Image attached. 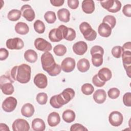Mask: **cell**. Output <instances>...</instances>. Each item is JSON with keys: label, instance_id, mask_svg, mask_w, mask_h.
Instances as JSON below:
<instances>
[{"label": "cell", "instance_id": "obj_50", "mask_svg": "<svg viewBox=\"0 0 131 131\" xmlns=\"http://www.w3.org/2000/svg\"><path fill=\"white\" fill-rule=\"evenodd\" d=\"M50 3L52 6L55 7H60L63 5L64 3L63 0H51Z\"/></svg>", "mask_w": 131, "mask_h": 131}, {"label": "cell", "instance_id": "obj_30", "mask_svg": "<svg viewBox=\"0 0 131 131\" xmlns=\"http://www.w3.org/2000/svg\"><path fill=\"white\" fill-rule=\"evenodd\" d=\"M33 27L35 31L39 33V34H42L44 33L46 29L45 25L43 21L39 19L36 20L33 24Z\"/></svg>", "mask_w": 131, "mask_h": 131}, {"label": "cell", "instance_id": "obj_6", "mask_svg": "<svg viewBox=\"0 0 131 131\" xmlns=\"http://www.w3.org/2000/svg\"><path fill=\"white\" fill-rule=\"evenodd\" d=\"M17 104V101L14 97H9L6 98L2 103L3 110L7 113L13 111Z\"/></svg>", "mask_w": 131, "mask_h": 131}, {"label": "cell", "instance_id": "obj_38", "mask_svg": "<svg viewBox=\"0 0 131 131\" xmlns=\"http://www.w3.org/2000/svg\"><path fill=\"white\" fill-rule=\"evenodd\" d=\"M112 55L116 58H119L121 57L123 53L122 48L121 46H117L114 47L111 51Z\"/></svg>", "mask_w": 131, "mask_h": 131}, {"label": "cell", "instance_id": "obj_40", "mask_svg": "<svg viewBox=\"0 0 131 131\" xmlns=\"http://www.w3.org/2000/svg\"><path fill=\"white\" fill-rule=\"evenodd\" d=\"M101 6L105 9L108 11L113 6L114 3V0H106L100 2Z\"/></svg>", "mask_w": 131, "mask_h": 131}, {"label": "cell", "instance_id": "obj_35", "mask_svg": "<svg viewBox=\"0 0 131 131\" xmlns=\"http://www.w3.org/2000/svg\"><path fill=\"white\" fill-rule=\"evenodd\" d=\"M121 56L123 66L131 65V51H123Z\"/></svg>", "mask_w": 131, "mask_h": 131}, {"label": "cell", "instance_id": "obj_23", "mask_svg": "<svg viewBox=\"0 0 131 131\" xmlns=\"http://www.w3.org/2000/svg\"><path fill=\"white\" fill-rule=\"evenodd\" d=\"M32 128L34 131H43L46 128V124L40 118H35L32 121Z\"/></svg>", "mask_w": 131, "mask_h": 131}, {"label": "cell", "instance_id": "obj_17", "mask_svg": "<svg viewBox=\"0 0 131 131\" xmlns=\"http://www.w3.org/2000/svg\"><path fill=\"white\" fill-rule=\"evenodd\" d=\"M112 29L107 24L104 23H101L98 26V34L103 37H108L112 33Z\"/></svg>", "mask_w": 131, "mask_h": 131}, {"label": "cell", "instance_id": "obj_4", "mask_svg": "<svg viewBox=\"0 0 131 131\" xmlns=\"http://www.w3.org/2000/svg\"><path fill=\"white\" fill-rule=\"evenodd\" d=\"M75 96V91L72 88H67L62 93L56 95V99L58 103L62 106L69 102Z\"/></svg>", "mask_w": 131, "mask_h": 131}, {"label": "cell", "instance_id": "obj_31", "mask_svg": "<svg viewBox=\"0 0 131 131\" xmlns=\"http://www.w3.org/2000/svg\"><path fill=\"white\" fill-rule=\"evenodd\" d=\"M53 52L58 56H62L67 52V48L63 45L59 44L54 47Z\"/></svg>", "mask_w": 131, "mask_h": 131}, {"label": "cell", "instance_id": "obj_41", "mask_svg": "<svg viewBox=\"0 0 131 131\" xmlns=\"http://www.w3.org/2000/svg\"><path fill=\"white\" fill-rule=\"evenodd\" d=\"M90 53L91 55L96 54H100L102 55L104 54V50L102 47L99 46H94L91 49L90 51Z\"/></svg>", "mask_w": 131, "mask_h": 131}, {"label": "cell", "instance_id": "obj_15", "mask_svg": "<svg viewBox=\"0 0 131 131\" xmlns=\"http://www.w3.org/2000/svg\"><path fill=\"white\" fill-rule=\"evenodd\" d=\"M72 49L76 55H83L88 50V45L85 42L79 41L74 44Z\"/></svg>", "mask_w": 131, "mask_h": 131}, {"label": "cell", "instance_id": "obj_18", "mask_svg": "<svg viewBox=\"0 0 131 131\" xmlns=\"http://www.w3.org/2000/svg\"><path fill=\"white\" fill-rule=\"evenodd\" d=\"M93 97L95 102L98 104H102L106 100V94L104 90L99 89L94 92Z\"/></svg>", "mask_w": 131, "mask_h": 131}, {"label": "cell", "instance_id": "obj_20", "mask_svg": "<svg viewBox=\"0 0 131 131\" xmlns=\"http://www.w3.org/2000/svg\"><path fill=\"white\" fill-rule=\"evenodd\" d=\"M97 75L99 79L104 82H106L110 80L112 76L111 70L105 67L100 69Z\"/></svg>", "mask_w": 131, "mask_h": 131}, {"label": "cell", "instance_id": "obj_44", "mask_svg": "<svg viewBox=\"0 0 131 131\" xmlns=\"http://www.w3.org/2000/svg\"><path fill=\"white\" fill-rule=\"evenodd\" d=\"M121 3L119 1L114 0V3L113 7L108 11L112 13H116L120 10L121 8Z\"/></svg>", "mask_w": 131, "mask_h": 131}, {"label": "cell", "instance_id": "obj_47", "mask_svg": "<svg viewBox=\"0 0 131 131\" xmlns=\"http://www.w3.org/2000/svg\"><path fill=\"white\" fill-rule=\"evenodd\" d=\"M67 2L69 7L72 9H76L79 6L78 0H68Z\"/></svg>", "mask_w": 131, "mask_h": 131}, {"label": "cell", "instance_id": "obj_3", "mask_svg": "<svg viewBox=\"0 0 131 131\" xmlns=\"http://www.w3.org/2000/svg\"><path fill=\"white\" fill-rule=\"evenodd\" d=\"M79 29L85 39L88 41L94 40L97 37L96 31L93 30L91 25L87 22L81 23L79 25Z\"/></svg>", "mask_w": 131, "mask_h": 131}, {"label": "cell", "instance_id": "obj_37", "mask_svg": "<svg viewBox=\"0 0 131 131\" xmlns=\"http://www.w3.org/2000/svg\"><path fill=\"white\" fill-rule=\"evenodd\" d=\"M37 102L40 105L46 104L48 101V95L46 93L41 92L39 93L36 95V98Z\"/></svg>", "mask_w": 131, "mask_h": 131}, {"label": "cell", "instance_id": "obj_42", "mask_svg": "<svg viewBox=\"0 0 131 131\" xmlns=\"http://www.w3.org/2000/svg\"><path fill=\"white\" fill-rule=\"evenodd\" d=\"M92 82L93 84L97 87L103 86L105 84V82H104L99 79L97 74L95 75L93 77Z\"/></svg>", "mask_w": 131, "mask_h": 131}, {"label": "cell", "instance_id": "obj_32", "mask_svg": "<svg viewBox=\"0 0 131 131\" xmlns=\"http://www.w3.org/2000/svg\"><path fill=\"white\" fill-rule=\"evenodd\" d=\"M92 62L95 67H100L103 63V55L100 54L92 55Z\"/></svg>", "mask_w": 131, "mask_h": 131}, {"label": "cell", "instance_id": "obj_16", "mask_svg": "<svg viewBox=\"0 0 131 131\" xmlns=\"http://www.w3.org/2000/svg\"><path fill=\"white\" fill-rule=\"evenodd\" d=\"M63 38L68 41H73L76 36V31L72 28H68L64 25H61Z\"/></svg>", "mask_w": 131, "mask_h": 131}, {"label": "cell", "instance_id": "obj_10", "mask_svg": "<svg viewBox=\"0 0 131 131\" xmlns=\"http://www.w3.org/2000/svg\"><path fill=\"white\" fill-rule=\"evenodd\" d=\"M6 44L7 48L10 50H20L24 47L23 40L18 37L8 39Z\"/></svg>", "mask_w": 131, "mask_h": 131}, {"label": "cell", "instance_id": "obj_45", "mask_svg": "<svg viewBox=\"0 0 131 131\" xmlns=\"http://www.w3.org/2000/svg\"><path fill=\"white\" fill-rule=\"evenodd\" d=\"M123 102L126 106L130 107L131 106V93L130 92H127L124 94Z\"/></svg>", "mask_w": 131, "mask_h": 131}, {"label": "cell", "instance_id": "obj_7", "mask_svg": "<svg viewBox=\"0 0 131 131\" xmlns=\"http://www.w3.org/2000/svg\"><path fill=\"white\" fill-rule=\"evenodd\" d=\"M34 46L35 48L40 51L49 52L52 49V45L42 38H37L34 41Z\"/></svg>", "mask_w": 131, "mask_h": 131}, {"label": "cell", "instance_id": "obj_39", "mask_svg": "<svg viewBox=\"0 0 131 131\" xmlns=\"http://www.w3.org/2000/svg\"><path fill=\"white\" fill-rule=\"evenodd\" d=\"M107 94L111 99H115L119 96L120 94V91L118 89L116 88H112L108 91Z\"/></svg>", "mask_w": 131, "mask_h": 131}, {"label": "cell", "instance_id": "obj_14", "mask_svg": "<svg viewBox=\"0 0 131 131\" xmlns=\"http://www.w3.org/2000/svg\"><path fill=\"white\" fill-rule=\"evenodd\" d=\"M34 83L38 88L45 89L48 85L47 77L42 73H38L34 78Z\"/></svg>", "mask_w": 131, "mask_h": 131}, {"label": "cell", "instance_id": "obj_24", "mask_svg": "<svg viewBox=\"0 0 131 131\" xmlns=\"http://www.w3.org/2000/svg\"><path fill=\"white\" fill-rule=\"evenodd\" d=\"M57 17L59 20L64 23L70 21V13L66 8H61L57 11Z\"/></svg>", "mask_w": 131, "mask_h": 131}, {"label": "cell", "instance_id": "obj_9", "mask_svg": "<svg viewBox=\"0 0 131 131\" xmlns=\"http://www.w3.org/2000/svg\"><path fill=\"white\" fill-rule=\"evenodd\" d=\"M13 131H28L30 129V125L28 121L23 119H16L12 125Z\"/></svg>", "mask_w": 131, "mask_h": 131}, {"label": "cell", "instance_id": "obj_29", "mask_svg": "<svg viewBox=\"0 0 131 131\" xmlns=\"http://www.w3.org/2000/svg\"><path fill=\"white\" fill-rule=\"evenodd\" d=\"M21 15V12L20 10L17 9H12L8 12L7 17L10 21H16L20 18Z\"/></svg>", "mask_w": 131, "mask_h": 131}, {"label": "cell", "instance_id": "obj_33", "mask_svg": "<svg viewBox=\"0 0 131 131\" xmlns=\"http://www.w3.org/2000/svg\"><path fill=\"white\" fill-rule=\"evenodd\" d=\"M44 18L48 24H53L56 20L55 13L52 11H47L44 15Z\"/></svg>", "mask_w": 131, "mask_h": 131}, {"label": "cell", "instance_id": "obj_52", "mask_svg": "<svg viewBox=\"0 0 131 131\" xmlns=\"http://www.w3.org/2000/svg\"><path fill=\"white\" fill-rule=\"evenodd\" d=\"M0 130H7V131H9L10 129L9 127L5 123H1L0 124Z\"/></svg>", "mask_w": 131, "mask_h": 131}, {"label": "cell", "instance_id": "obj_13", "mask_svg": "<svg viewBox=\"0 0 131 131\" xmlns=\"http://www.w3.org/2000/svg\"><path fill=\"white\" fill-rule=\"evenodd\" d=\"M49 38L52 42H59L63 39L61 25L52 29L49 33Z\"/></svg>", "mask_w": 131, "mask_h": 131}, {"label": "cell", "instance_id": "obj_46", "mask_svg": "<svg viewBox=\"0 0 131 131\" xmlns=\"http://www.w3.org/2000/svg\"><path fill=\"white\" fill-rule=\"evenodd\" d=\"M122 12L124 15L127 17H131V5L127 4L123 6L122 9Z\"/></svg>", "mask_w": 131, "mask_h": 131}, {"label": "cell", "instance_id": "obj_36", "mask_svg": "<svg viewBox=\"0 0 131 131\" xmlns=\"http://www.w3.org/2000/svg\"><path fill=\"white\" fill-rule=\"evenodd\" d=\"M102 23H104L109 25L112 29L114 28L116 24V19L115 16L111 15L105 16L102 20Z\"/></svg>", "mask_w": 131, "mask_h": 131}, {"label": "cell", "instance_id": "obj_21", "mask_svg": "<svg viewBox=\"0 0 131 131\" xmlns=\"http://www.w3.org/2000/svg\"><path fill=\"white\" fill-rule=\"evenodd\" d=\"M82 11L86 14H91L95 10V3L93 0H84L82 2Z\"/></svg>", "mask_w": 131, "mask_h": 131}, {"label": "cell", "instance_id": "obj_19", "mask_svg": "<svg viewBox=\"0 0 131 131\" xmlns=\"http://www.w3.org/2000/svg\"><path fill=\"white\" fill-rule=\"evenodd\" d=\"M47 121L49 125L51 127L57 126L60 122V117L57 112H52L48 116Z\"/></svg>", "mask_w": 131, "mask_h": 131}, {"label": "cell", "instance_id": "obj_26", "mask_svg": "<svg viewBox=\"0 0 131 131\" xmlns=\"http://www.w3.org/2000/svg\"><path fill=\"white\" fill-rule=\"evenodd\" d=\"M90 67V62L86 58L80 59L77 63V68L79 71L84 73L88 71Z\"/></svg>", "mask_w": 131, "mask_h": 131}, {"label": "cell", "instance_id": "obj_49", "mask_svg": "<svg viewBox=\"0 0 131 131\" xmlns=\"http://www.w3.org/2000/svg\"><path fill=\"white\" fill-rule=\"evenodd\" d=\"M50 104H51V105L55 108H59L60 107H61L62 106H61L57 102L56 99V95H54L53 96L50 100Z\"/></svg>", "mask_w": 131, "mask_h": 131}, {"label": "cell", "instance_id": "obj_11", "mask_svg": "<svg viewBox=\"0 0 131 131\" xmlns=\"http://www.w3.org/2000/svg\"><path fill=\"white\" fill-rule=\"evenodd\" d=\"M23 16L28 21H33L35 17V12L29 5H23L20 9Z\"/></svg>", "mask_w": 131, "mask_h": 131}, {"label": "cell", "instance_id": "obj_48", "mask_svg": "<svg viewBox=\"0 0 131 131\" xmlns=\"http://www.w3.org/2000/svg\"><path fill=\"white\" fill-rule=\"evenodd\" d=\"M9 56V52L5 48L0 49V60L1 61L6 59Z\"/></svg>", "mask_w": 131, "mask_h": 131}, {"label": "cell", "instance_id": "obj_5", "mask_svg": "<svg viewBox=\"0 0 131 131\" xmlns=\"http://www.w3.org/2000/svg\"><path fill=\"white\" fill-rule=\"evenodd\" d=\"M13 81L8 76L2 75L1 76L0 88L2 92L6 95H11L14 91V88L12 84Z\"/></svg>", "mask_w": 131, "mask_h": 131}, {"label": "cell", "instance_id": "obj_27", "mask_svg": "<svg viewBox=\"0 0 131 131\" xmlns=\"http://www.w3.org/2000/svg\"><path fill=\"white\" fill-rule=\"evenodd\" d=\"M24 56L26 60L30 63H34L37 60V53L32 49H29L26 51Z\"/></svg>", "mask_w": 131, "mask_h": 131}, {"label": "cell", "instance_id": "obj_51", "mask_svg": "<svg viewBox=\"0 0 131 131\" xmlns=\"http://www.w3.org/2000/svg\"><path fill=\"white\" fill-rule=\"evenodd\" d=\"M122 48L123 52L126 51H131V42L130 41H128L124 43L123 46L122 47Z\"/></svg>", "mask_w": 131, "mask_h": 131}, {"label": "cell", "instance_id": "obj_2", "mask_svg": "<svg viewBox=\"0 0 131 131\" xmlns=\"http://www.w3.org/2000/svg\"><path fill=\"white\" fill-rule=\"evenodd\" d=\"M31 68L25 63L14 67L11 71V76L14 80L20 83H27L31 79Z\"/></svg>", "mask_w": 131, "mask_h": 131}, {"label": "cell", "instance_id": "obj_25", "mask_svg": "<svg viewBox=\"0 0 131 131\" xmlns=\"http://www.w3.org/2000/svg\"><path fill=\"white\" fill-rule=\"evenodd\" d=\"M15 32L20 35H26L29 31V28L28 25L24 22L17 23L14 27Z\"/></svg>", "mask_w": 131, "mask_h": 131}, {"label": "cell", "instance_id": "obj_34", "mask_svg": "<svg viewBox=\"0 0 131 131\" xmlns=\"http://www.w3.org/2000/svg\"><path fill=\"white\" fill-rule=\"evenodd\" d=\"M81 90L83 94L85 95H90L93 93L94 88L91 83H86L81 86Z\"/></svg>", "mask_w": 131, "mask_h": 131}, {"label": "cell", "instance_id": "obj_43", "mask_svg": "<svg viewBox=\"0 0 131 131\" xmlns=\"http://www.w3.org/2000/svg\"><path fill=\"white\" fill-rule=\"evenodd\" d=\"M71 131H87L88 129L83 125L79 123H75L71 125L70 127Z\"/></svg>", "mask_w": 131, "mask_h": 131}, {"label": "cell", "instance_id": "obj_8", "mask_svg": "<svg viewBox=\"0 0 131 131\" xmlns=\"http://www.w3.org/2000/svg\"><path fill=\"white\" fill-rule=\"evenodd\" d=\"M108 121L112 126L117 127L122 124L123 121V117L120 112L113 111L110 113L108 116Z\"/></svg>", "mask_w": 131, "mask_h": 131}, {"label": "cell", "instance_id": "obj_28", "mask_svg": "<svg viewBox=\"0 0 131 131\" xmlns=\"http://www.w3.org/2000/svg\"><path fill=\"white\" fill-rule=\"evenodd\" d=\"M76 117V115L75 112L71 110H66L64 111L62 115V118L63 120L67 123H71L73 122Z\"/></svg>", "mask_w": 131, "mask_h": 131}, {"label": "cell", "instance_id": "obj_1", "mask_svg": "<svg viewBox=\"0 0 131 131\" xmlns=\"http://www.w3.org/2000/svg\"><path fill=\"white\" fill-rule=\"evenodd\" d=\"M43 70L51 76L58 75L61 72V66L56 63L52 54L49 52L43 53L40 58Z\"/></svg>", "mask_w": 131, "mask_h": 131}, {"label": "cell", "instance_id": "obj_22", "mask_svg": "<svg viewBox=\"0 0 131 131\" xmlns=\"http://www.w3.org/2000/svg\"><path fill=\"white\" fill-rule=\"evenodd\" d=\"M35 112V109L33 105L30 103H27L23 105L21 108V113L23 116L27 118L32 117Z\"/></svg>", "mask_w": 131, "mask_h": 131}, {"label": "cell", "instance_id": "obj_12", "mask_svg": "<svg viewBox=\"0 0 131 131\" xmlns=\"http://www.w3.org/2000/svg\"><path fill=\"white\" fill-rule=\"evenodd\" d=\"M76 62L74 58L71 57H66L61 63V70L66 73H69L73 71L75 68Z\"/></svg>", "mask_w": 131, "mask_h": 131}]
</instances>
